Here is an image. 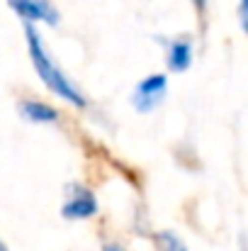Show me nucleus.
Masks as SVG:
<instances>
[{"label":"nucleus","instance_id":"nucleus-1","mask_svg":"<svg viewBox=\"0 0 248 251\" xmlns=\"http://www.w3.org/2000/svg\"><path fill=\"white\" fill-rule=\"evenodd\" d=\"M24 29V47H27V56H29V64L37 74V78L42 81V85L61 102L76 107V110H88L90 107V100L88 95L81 90V85L76 83L64 69L61 64L49 54L44 39H42V32L37 27H22Z\"/></svg>","mask_w":248,"mask_h":251},{"label":"nucleus","instance_id":"nucleus-2","mask_svg":"<svg viewBox=\"0 0 248 251\" xmlns=\"http://www.w3.org/2000/svg\"><path fill=\"white\" fill-rule=\"evenodd\" d=\"M97 212H100V200L90 185H85L81 180H73L66 185L64 200H61V217L66 222H88L97 217Z\"/></svg>","mask_w":248,"mask_h":251},{"label":"nucleus","instance_id":"nucleus-3","mask_svg":"<svg viewBox=\"0 0 248 251\" xmlns=\"http://www.w3.org/2000/svg\"><path fill=\"white\" fill-rule=\"evenodd\" d=\"M168 90H170V78L163 71H156V74H146L144 78H139L134 88H132V95H129V102L132 107L139 112V115H151L156 112L168 98Z\"/></svg>","mask_w":248,"mask_h":251},{"label":"nucleus","instance_id":"nucleus-4","mask_svg":"<svg viewBox=\"0 0 248 251\" xmlns=\"http://www.w3.org/2000/svg\"><path fill=\"white\" fill-rule=\"evenodd\" d=\"M7 7L22 22V27H56L61 22V12L54 0H7Z\"/></svg>","mask_w":248,"mask_h":251},{"label":"nucleus","instance_id":"nucleus-5","mask_svg":"<svg viewBox=\"0 0 248 251\" xmlns=\"http://www.w3.org/2000/svg\"><path fill=\"white\" fill-rule=\"evenodd\" d=\"M195 37L192 34H175L163 42V64L168 74H185L195 64Z\"/></svg>","mask_w":248,"mask_h":251},{"label":"nucleus","instance_id":"nucleus-6","mask_svg":"<svg viewBox=\"0 0 248 251\" xmlns=\"http://www.w3.org/2000/svg\"><path fill=\"white\" fill-rule=\"evenodd\" d=\"M17 112L27 125H34V127H54L61 122V110L44 98H22L17 105Z\"/></svg>","mask_w":248,"mask_h":251},{"label":"nucleus","instance_id":"nucleus-7","mask_svg":"<svg viewBox=\"0 0 248 251\" xmlns=\"http://www.w3.org/2000/svg\"><path fill=\"white\" fill-rule=\"evenodd\" d=\"M154 244H156V251H190L187 244L182 242L180 234L170 232V229H161L154 234Z\"/></svg>","mask_w":248,"mask_h":251},{"label":"nucleus","instance_id":"nucleus-8","mask_svg":"<svg viewBox=\"0 0 248 251\" xmlns=\"http://www.w3.org/2000/svg\"><path fill=\"white\" fill-rule=\"evenodd\" d=\"M190 5H192V10H195V15H197V20H200V25H202V29H204V20H207V15H209V0H190Z\"/></svg>","mask_w":248,"mask_h":251},{"label":"nucleus","instance_id":"nucleus-9","mask_svg":"<svg viewBox=\"0 0 248 251\" xmlns=\"http://www.w3.org/2000/svg\"><path fill=\"white\" fill-rule=\"evenodd\" d=\"M246 7H248V0H239V25H241V29H246Z\"/></svg>","mask_w":248,"mask_h":251},{"label":"nucleus","instance_id":"nucleus-10","mask_svg":"<svg viewBox=\"0 0 248 251\" xmlns=\"http://www.w3.org/2000/svg\"><path fill=\"white\" fill-rule=\"evenodd\" d=\"M102 251H129L124 244H119V242H107V244H102Z\"/></svg>","mask_w":248,"mask_h":251},{"label":"nucleus","instance_id":"nucleus-11","mask_svg":"<svg viewBox=\"0 0 248 251\" xmlns=\"http://www.w3.org/2000/svg\"><path fill=\"white\" fill-rule=\"evenodd\" d=\"M0 251H10V247H7V244L2 242V237H0Z\"/></svg>","mask_w":248,"mask_h":251}]
</instances>
